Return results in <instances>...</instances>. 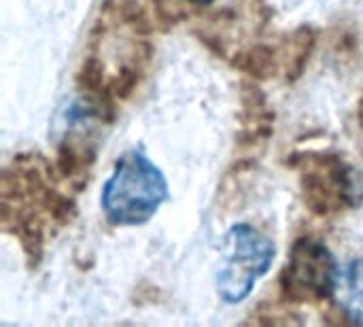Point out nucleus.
<instances>
[{
  "instance_id": "nucleus-1",
  "label": "nucleus",
  "mask_w": 363,
  "mask_h": 327,
  "mask_svg": "<svg viewBox=\"0 0 363 327\" xmlns=\"http://www.w3.org/2000/svg\"><path fill=\"white\" fill-rule=\"evenodd\" d=\"M166 200L164 172L138 149L117 160L102 189V211L113 226H143Z\"/></svg>"
},
{
  "instance_id": "nucleus-2",
  "label": "nucleus",
  "mask_w": 363,
  "mask_h": 327,
  "mask_svg": "<svg viewBox=\"0 0 363 327\" xmlns=\"http://www.w3.org/2000/svg\"><path fill=\"white\" fill-rule=\"evenodd\" d=\"M274 240L251 223L232 226L219 247L215 287L221 300L238 304L249 298L257 281L272 268Z\"/></svg>"
},
{
  "instance_id": "nucleus-3",
  "label": "nucleus",
  "mask_w": 363,
  "mask_h": 327,
  "mask_svg": "<svg viewBox=\"0 0 363 327\" xmlns=\"http://www.w3.org/2000/svg\"><path fill=\"white\" fill-rule=\"evenodd\" d=\"M300 185L306 204L319 215H334L359 206L363 181L359 172L340 155L308 153L302 160Z\"/></svg>"
},
{
  "instance_id": "nucleus-4",
  "label": "nucleus",
  "mask_w": 363,
  "mask_h": 327,
  "mask_svg": "<svg viewBox=\"0 0 363 327\" xmlns=\"http://www.w3.org/2000/svg\"><path fill=\"white\" fill-rule=\"evenodd\" d=\"M340 266L332 251L315 238H300L283 270L281 287L291 302H319L334 296Z\"/></svg>"
},
{
  "instance_id": "nucleus-5",
  "label": "nucleus",
  "mask_w": 363,
  "mask_h": 327,
  "mask_svg": "<svg viewBox=\"0 0 363 327\" xmlns=\"http://www.w3.org/2000/svg\"><path fill=\"white\" fill-rule=\"evenodd\" d=\"M332 298L345 315L363 323V257L340 266Z\"/></svg>"
},
{
  "instance_id": "nucleus-6",
  "label": "nucleus",
  "mask_w": 363,
  "mask_h": 327,
  "mask_svg": "<svg viewBox=\"0 0 363 327\" xmlns=\"http://www.w3.org/2000/svg\"><path fill=\"white\" fill-rule=\"evenodd\" d=\"M189 2H196V4H208V2H213V0H189Z\"/></svg>"
},
{
  "instance_id": "nucleus-7",
  "label": "nucleus",
  "mask_w": 363,
  "mask_h": 327,
  "mask_svg": "<svg viewBox=\"0 0 363 327\" xmlns=\"http://www.w3.org/2000/svg\"><path fill=\"white\" fill-rule=\"evenodd\" d=\"M359 119H362V123H363V100H362V109H359Z\"/></svg>"
}]
</instances>
